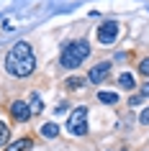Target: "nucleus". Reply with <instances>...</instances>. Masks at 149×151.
I'll list each match as a JSON object with an SVG mask.
<instances>
[{
  "instance_id": "obj_3",
  "label": "nucleus",
  "mask_w": 149,
  "mask_h": 151,
  "mask_svg": "<svg viewBox=\"0 0 149 151\" xmlns=\"http://www.w3.org/2000/svg\"><path fill=\"white\" fill-rule=\"evenodd\" d=\"M67 131L72 136H85L87 133V108L85 105H80L75 110L70 113V118H67Z\"/></svg>"
},
{
  "instance_id": "obj_6",
  "label": "nucleus",
  "mask_w": 149,
  "mask_h": 151,
  "mask_svg": "<svg viewBox=\"0 0 149 151\" xmlns=\"http://www.w3.org/2000/svg\"><path fill=\"white\" fill-rule=\"evenodd\" d=\"M10 115H13V120H18V123H26L33 113H31V105L26 103V100H16V103H10Z\"/></svg>"
},
{
  "instance_id": "obj_5",
  "label": "nucleus",
  "mask_w": 149,
  "mask_h": 151,
  "mask_svg": "<svg viewBox=\"0 0 149 151\" xmlns=\"http://www.w3.org/2000/svg\"><path fill=\"white\" fill-rule=\"evenodd\" d=\"M110 67H113L110 62H98L93 69L87 72V82H90V85H100V82L110 74Z\"/></svg>"
},
{
  "instance_id": "obj_17",
  "label": "nucleus",
  "mask_w": 149,
  "mask_h": 151,
  "mask_svg": "<svg viewBox=\"0 0 149 151\" xmlns=\"http://www.w3.org/2000/svg\"><path fill=\"white\" fill-rule=\"evenodd\" d=\"M139 103H141V95H134L131 100H129V105H139Z\"/></svg>"
},
{
  "instance_id": "obj_4",
  "label": "nucleus",
  "mask_w": 149,
  "mask_h": 151,
  "mask_svg": "<svg viewBox=\"0 0 149 151\" xmlns=\"http://www.w3.org/2000/svg\"><path fill=\"white\" fill-rule=\"evenodd\" d=\"M116 36H118V23H116V21H105V23H100V28H98V41H100L103 46L113 44Z\"/></svg>"
},
{
  "instance_id": "obj_14",
  "label": "nucleus",
  "mask_w": 149,
  "mask_h": 151,
  "mask_svg": "<svg viewBox=\"0 0 149 151\" xmlns=\"http://www.w3.org/2000/svg\"><path fill=\"white\" fill-rule=\"evenodd\" d=\"M139 72H141V74H144V77L149 80V56H147V59H141V64H139Z\"/></svg>"
},
{
  "instance_id": "obj_2",
  "label": "nucleus",
  "mask_w": 149,
  "mask_h": 151,
  "mask_svg": "<svg viewBox=\"0 0 149 151\" xmlns=\"http://www.w3.org/2000/svg\"><path fill=\"white\" fill-rule=\"evenodd\" d=\"M87 56H90V44H87L85 39H77V41H70V44L62 49L59 64H62L64 69H77Z\"/></svg>"
},
{
  "instance_id": "obj_15",
  "label": "nucleus",
  "mask_w": 149,
  "mask_h": 151,
  "mask_svg": "<svg viewBox=\"0 0 149 151\" xmlns=\"http://www.w3.org/2000/svg\"><path fill=\"white\" fill-rule=\"evenodd\" d=\"M139 123L149 126V108H147V110H141V115H139Z\"/></svg>"
},
{
  "instance_id": "obj_16",
  "label": "nucleus",
  "mask_w": 149,
  "mask_h": 151,
  "mask_svg": "<svg viewBox=\"0 0 149 151\" xmlns=\"http://www.w3.org/2000/svg\"><path fill=\"white\" fill-rule=\"evenodd\" d=\"M141 97H149V80L141 85Z\"/></svg>"
},
{
  "instance_id": "obj_13",
  "label": "nucleus",
  "mask_w": 149,
  "mask_h": 151,
  "mask_svg": "<svg viewBox=\"0 0 149 151\" xmlns=\"http://www.w3.org/2000/svg\"><path fill=\"white\" fill-rule=\"evenodd\" d=\"M41 110H44V105H41V97L33 92V95H31V113H41Z\"/></svg>"
},
{
  "instance_id": "obj_8",
  "label": "nucleus",
  "mask_w": 149,
  "mask_h": 151,
  "mask_svg": "<svg viewBox=\"0 0 149 151\" xmlns=\"http://www.w3.org/2000/svg\"><path fill=\"white\" fill-rule=\"evenodd\" d=\"M41 136H44V138H57V136H59V126H57V123H44V126H41Z\"/></svg>"
},
{
  "instance_id": "obj_1",
  "label": "nucleus",
  "mask_w": 149,
  "mask_h": 151,
  "mask_svg": "<svg viewBox=\"0 0 149 151\" xmlns=\"http://www.w3.org/2000/svg\"><path fill=\"white\" fill-rule=\"evenodd\" d=\"M5 69L13 77H28V74H33V69H36V56H33L31 44H26V41L13 44V49L5 56Z\"/></svg>"
},
{
  "instance_id": "obj_7",
  "label": "nucleus",
  "mask_w": 149,
  "mask_h": 151,
  "mask_svg": "<svg viewBox=\"0 0 149 151\" xmlns=\"http://www.w3.org/2000/svg\"><path fill=\"white\" fill-rule=\"evenodd\" d=\"M33 146L31 138H18V141H13L10 146H5V151H28Z\"/></svg>"
},
{
  "instance_id": "obj_12",
  "label": "nucleus",
  "mask_w": 149,
  "mask_h": 151,
  "mask_svg": "<svg viewBox=\"0 0 149 151\" xmlns=\"http://www.w3.org/2000/svg\"><path fill=\"white\" fill-rule=\"evenodd\" d=\"M85 82H87V80H82V77H70V80L64 82V85H67L70 90H80L82 85H85Z\"/></svg>"
},
{
  "instance_id": "obj_11",
  "label": "nucleus",
  "mask_w": 149,
  "mask_h": 151,
  "mask_svg": "<svg viewBox=\"0 0 149 151\" xmlns=\"http://www.w3.org/2000/svg\"><path fill=\"white\" fill-rule=\"evenodd\" d=\"M8 138H10V131H8V126L0 120V149H5V146H8Z\"/></svg>"
},
{
  "instance_id": "obj_9",
  "label": "nucleus",
  "mask_w": 149,
  "mask_h": 151,
  "mask_svg": "<svg viewBox=\"0 0 149 151\" xmlns=\"http://www.w3.org/2000/svg\"><path fill=\"white\" fill-rule=\"evenodd\" d=\"M118 85H121L124 90H134V87H136V85H134V74H131V72H124V74L118 77Z\"/></svg>"
},
{
  "instance_id": "obj_10",
  "label": "nucleus",
  "mask_w": 149,
  "mask_h": 151,
  "mask_svg": "<svg viewBox=\"0 0 149 151\" xmlns=\"http://www.w3.org/2000/svg\"><path fill=\"white\" fill-rule=\"evenodd\" d=\"M98 100L105 103V105H116L118 103V95H116V92H105V90H103V92H98Z\"/></svg>"
}]
</instances>
